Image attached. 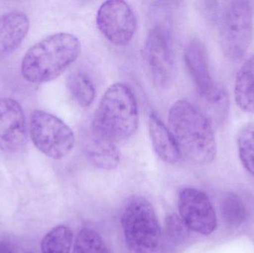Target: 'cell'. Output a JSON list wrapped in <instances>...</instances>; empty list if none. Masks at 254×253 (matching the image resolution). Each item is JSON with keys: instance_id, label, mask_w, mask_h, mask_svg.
<instances>
[{"instance_id": "obj_1", "label": "cell", "mask_w": 254, "mask_h": 253, "mask_svg": "<svg viewBox=\"0 0 254 253\" xmlns=\"http://www.w3.org/2000/svg\"><path fill=\"white\" fill-rule=\"evenodd\" d=\"M169 123L181 157L197 165L212 163L217 154V144L210 118L198 107L185 100L173 103Z\"/></svg>"}, {"instance_id": "obj_2", "label": "cell", "mask_w": 254, "mask_h": 253, "mask_svg": "<svg viewBox=\"0 0 254 253\" xmlns=\"http://www.w3.org/2000/svg\"><path fill=\"white\" fill-rule=\"evenodd\" d=\"M81 45L76 36L58 33L40 40L25 53L21 73L27 81L43 83L61 76L80 54Z\"/></svg>"}, {"instance_id": "obj_3", "label": "cell", "mask_w": 254, "mask_h": 253, "mask_svg": "<svg viewBox=\"0 0 254 253\" xmlns=\"http://www.w3.org/2000/svg\"><path fill=\"white\" fill-rule=\"evenodd\" d=\"M138 121V107L131 89L125 83H115L107 89L95 111L92 133L116 144L134 135Z\"/></svg>"}, {"instance_id": "obj_4", "label": "cell", "mask_w": 254, "mask_h": 253, "mask_svg": "<svg viewBox=\"0 0 254 253\" xmlns=\"http://www.w3.org/2000/svg\"><path fill=\"white\" fill-rule=\"evenodd\" d=\"M127 245L133 253H164V236L152 205L143 196L127 201L122 218Z\"/></svg>"}, {"instance_id": "obj_5", "label": "cell", "mask_w": 254, "mask_h": 253, "mask_svg": "<svg viewBox=\"0 0 254 253\" xmlns=\"http://www.w3.org/2000/svg\"><path fill=\"white\" fill-rule=\"evenodd\" d=\"M222 51L233 61L242 59L253 37L254 14L251 1L235 0L225 3L219 18Z\"/></svg>"}, {"instance_id": "obj_6", "label": "cell", "mask_w": 254, "mask_h": 253, "mask_svg": "<svg viewBox=\"0 0 254 253\" xmlns=\"http://www.w3.org/2000/svg\"><path fill=\"white\" fill-rule=\"evenodd\" d=\"M29 133L36 148L55 160L66 157L75 144L74 133L68 125L56 116L40 110L31 114Z\"/></svg>"}, {"instance_id": "obj_7", "label": "cell", "mask_w": 254, "mask_h": 253, "mask_svg": "<svg viewBox=\"0 0 254 253\" xmlns=\"http://www.w3.org/2000/svg\"><path fill=\"white\" fill-rule=\"evenodd\" d=\"M97 25L103 35L117 46H125L132 40L137 19L131 6L122 0L103 3L97 13Z\"/></svg>"}, {"instance_id": "obj_8", "label": "cell", "mask_w": 254, "mask_h": 253, "mask_svg": "<svg viewBox=\"0 0 254 253\" xmlns=\"http://www.w3.org/2000/svg\"><path fill=\"white\" fill-rule=\"evenodd\" d=\"M145 54L154 83L158 87H167L173 78L174 63L170 31L165 24L158 22L151 28Z\"/></svg>"}, {"instance_id": "obj_9", "label": "cell", "mask_w": 254, "mask_h": 253, "mask_svg": "<svg viewBox=\"0 0 254 253\" xmlns=\"http://www.w3.org/2000/svg\"><path fill=\"white\" fill-rule=\"evenodd\" d=\"M180 218L190 230L209 236L216 230L217 218L208 196L195 188H185L178 200Z\"/></svg>"}, {"instance_id": "obj_10", "label": "cell", "mask_w": 254, "mask_h": 253, "mask_svg": "<svg viewBox=\"0 0 254 253\" xmlns=\"http://www.w3.org/2000/svg\"><path fill=\"white\" fill-rule=\"evenodd\" d=\"M27 138L25 114L20 104L12 98L0 99V150L15 152Z\"/></svg>"}, {"instance_id": "obj_11", "label": "cell", "mask_w": 254, "mask_h": 253, "mask_svg": "<svg viewBox=\"0 0 254 253\" xmlns=\"http://www.w3.org/2000/svg\"><path fill=\"white\" fill-rule=\"evenodd\" d=\"M185 61L197 92L205 101L210 99L217 84L210 74L205 46L198 39H193L188 43L185 49Z\"/></svg>"}, {"instance_id": "obj_12", "label": "cell", "mask_w": 254, "mask_h": 253, "mask_svg": "<svg viewBox=\"0 0 254 253\" xmlns=\"http://www.w3.org/2000/svg\"><path fill=\"white\" fill-rule=\"evenodd\" d=\"M29 19L21 11H10L0 16V59L13 53L25 40Z\"/></svg>"}, {"instance_id": "obj_13", "label": "cell", "mask_w": 254, "mask_h": 253, "mask_svg": "<svg viewBox=\"0 0 254 253\" xmlns=\"http://www.w3.org/2000/svg\"><path fill=\"white\" fill-rule=\"evenodd\" d=\"M83 150L87 160L99 169L112 170L120 163V151L116 143L94 134H91L84 141Z\"/></svg>"}, {"instance_id": "obj_14", "label": "cell", "mask_w": 254, "mask_h": 253, "mask_svg": "<svg viewBox=\"0 0 254 253\" xmlns=\"http://www.w3.org/2000/svg\"><path fill=\"white\" fill-rule=\"evenodd\" d=\"M149 132L157 155L166 163H177L182 157L177 142L171 131L155 114L149 116Z\"/></svg>"}, {"instance_id": "obj_15", "label": "cell", "mask_w": 254, "mask_h": 253, "mask_svg": "<svg viewBox=\"0 0 254 253\" xmlns=\"http://www.w3.org/2000/svg\"><path fill=\"white\" fill-rule=\"evenodd\" d=\"M234 98L240 109L254 114V56L247 59L239 70Z\"/></svg>"}, {"instance_id": "obj_16", "label": "cell", "mask_w": 254, "mask_h": 253, "mask_svg": "<svg viewBox=\"0 0 254 253\" xmlns=\"http://www.w3.org/2000/svg\"><path fill=\"white\" fill-rule=\"evenodd\" d=\"M67 86L74 101L81 106H89L95 101L96 96L95 86L84 73L76 71L70 74Z\"/></svg>"}, {"instance_id": "obj_17", "label": "cell", "mask_w": 254, "mask_h": 253, "mask_svg": "<svg viewBox=\"0 0 254 253\" xmlns=\"http://www.w3.org/2000/svg\"><path fill=\"white\" fill-rule=\"evenodd\" d=\"M73 233L66 226L60 225L49 232L42 239V253H71Z\"/></svg>"}, {"instance_id": "obj_18", "label": "cell", "mask_w": 254, "mask_h": 253, "mask_svg": "<svg viewBox=\"0 0 254 253\" xmlns=\"http://www.w3.org/2000/svg\"><path fill=\"white\" fill-rule=\"evenodd\" d=\"M239 155L246 170L254 176V123L242 128L237 139Z\"/></svg>"}, {"instance_id": "obj_19", "label": "cell", "mask_w": 254, "mask_h": 253, "mask_svg": "<svg viewBox=\"0 0 254 253\" xmlns=\"http://www.w3.org/2000/svg\"><path fill=\"white\" fill-rule=\"evenodd\" d=\"M72 253H109L107 244L95 230L84 228L79 232Z\"/></svg>"}, {"instance_id": "obj_20", "label": "cell", "mask_w": 254, "mask_h": 253, "mask_svg": "<svg viewBox=\"0 0 254 253\" xmlns=\"http://www.w3.org/2000/svg\"><path fill=\"white\" fill-rule=\"evenodd\" d=\"M166 240L164 241L165 252L169 247L179 248L185 243L190 235V229L178 215H169L166 219Z\"/></svg>"}, {"instance_id": "obj_21", "label": "cell", "mask_w": 254, "mask_h": 253, "mask_svg": "<svg viewBox=\"0 0 254 253\" xmlns=\"http://www.w3.org/2000/svg\"><path fill=\"white\" fill-rule=\"evenodd\" d=\"M222 214L225 222L231 226L240 225L247 216L244 204L234 194H229L224 199L222 203Z\"/></svg>"}, {"instance_id": "obj_22", "label": "cell", "mask_w": 254, "mask_h": 253, "mask_svg": "<svg viewBox=\"0 0 254 253\" xmlns=\"http://www.w3.org/2000/svg\"><path fill=\"white\" fill-rule=\"evenodd\" d=\"M206 101L214 111L216 120L223 124L230 112L229 94L227 89L222 85L217 84L216 91L211 98Z\"/></svg>"}, {"instance_id": "obj_23", "label": "cell", "mask_w": 254, "mask_h": 253, "mask_svg": "<svg viewBox=\"0 0 254 253\" xmlns=\"http://www.w3.org/2000/svg\"><path fill=\"white\" fill-rule=\"evenodd\" d=\"M0 253H15L13 248L6 242H0Z\"/></svg>"}, {"instance_id": "obj_24", "label": "cell", "mask_w": 254, "mask_h": 253, "mask_svg": "<svg viewBox=\"0 0 254 253\" xmlns=\"http://www.w3.org/2000/svg\"><path fill=\"white\" fill-rule=\"evenodd\" d=\"M33 253V252H28V253Z\"/></svg>"}]
</instances>
